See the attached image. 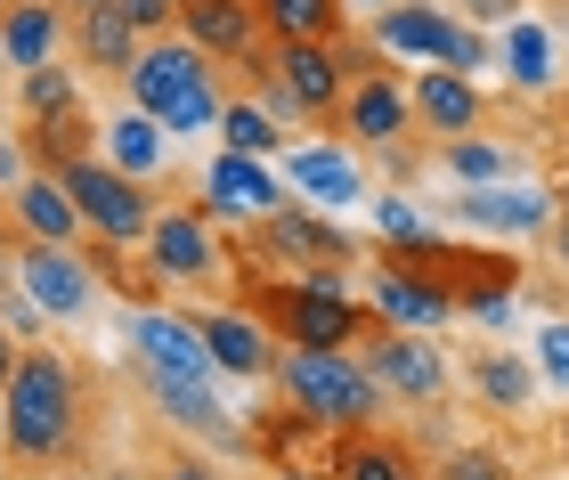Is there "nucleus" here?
Instances as JSON below:
<instances>
[{"instance_id":"obj_40","label":"nucleus","mask_w":569,"mask_h":480,"mask_svg":"<svg viewBox=\"0 0 569 480\" xmlns=\"http://www.w3.org/2000/svg\"><path fill=\"white\" fill-rule=\"evenodd\" d=\"M154 480H220V472H212V464H196V457H171Z\"/></svg>"},{"instance_id":"obj_27","label":"nucleus","mask_w":569,"mask_h":480,"mask_svg":"<svg viewBox=\"0 0 569 480\" xmlns=\"http://www.w3.org/2000/svg\"><path fill=\"white\" fill-rule=\"evenodd\" d=\"M505 73H512V90H553L561 82V33L546 17H512L505 24Z\"/></svg>"},{"instance_id":"obj_47","label":"nucleus","mask_w":569,"mask_h":480,"mask_svg":"<svg viewBox=\"0 0 569 480\" xmlns=\"http://www.w3.org/2000/svg\"><path fill=\"white\" fill-rule=\"evenodd\" d=\"M58 9H66V17H73V9H98V0H58Z\"/></svg>"},{"instance_id":"obj_50","label":"nucleus","mask_w":569,"mask_h":480,"mask_svg":"<svg viewBox=\"0 0 569 480\" xmlns=\"http://www.w3.org/2000/svg\"><path fill=\"white\" fill-rule=\"evenodd\" d=\"M561 448H569V416H561Z\"/></svg>"},{"instance_id":"obj_21","label":"nucleus","mask_w":569,"mask_h":480,"mask_svg":"<svg viewBox=\"0 0 569 480\" xmlns=\"http://www.w3.org/2000/svg\"><path fill=\"white\" fill-rule=\"evenodd\" d=\"M9 212H17V237H33V244H82V237H90L82 212H73V196H66V180H58L49 163H33V171L17 180Z\"/></svg>"},{"instance_id":"obj_20","label":"nucleus","mask_w":569,"mask_h":480,"mask_svg":"<svg viewBox=\"0 0 569 480\" xmlns=\"http://www.w3.org/2000/svg\"><path fill=\"white\" fill-rule=\"evenodd\" d=\"M147 399H154V416H163L171 432H188V440H212V448H237V440H244L237 423H228V408H220L212 383H188V374H147Z\"/></svg>"},{"instance_id":"obj_11","label":"nucleus","mask_w":569,"mask_h":480,"mask_svg":"<svg viewBox=\"0 0 569 480\" xmlns=\"http://www.w3.org/2000/svg\"><path fill=\"white\" fill-rule=\"evenodd\" d=\"M139 252L154 261V277H163V286H212V277L228 269V252H220L212 212H203V204H163Z\"/></svg>"},{"instance_id":"obj_45","label":"nucleus","mask_w":569,"mask_h":480,"mask_svg":"<svg viewBox=\"0 0 569 480\" xmlns=\"http://www.w3.org/2000/svg\"><path fill=\"white\" fill-rule=\"evenodd\" d=\"M342 9H350V17H375V9H391V0H342Z\"/></svg>"},{"instance_id":"obj_32","label":"nucleus","mask_w":569,"mask_h":480,"mask_svg":"<svg viewBox=\"0 0 569 480\" xmlns=\"http://www.w3.org/2000/svg\"><path fill=\"white\" fill-rule=\"evenodd\" d=\"M448 171H456L463 188H505V180H512V147L463 131V139H448Z\"/></svg>"},{"instance_id":"obj_44","label":"nucleus","mask_w":569,"mask_h":480,"mask_svg":"<svg viewBox=\"0 0 569 480\" xmlns=\"http://www.w3.org/2000/svg\"><path fill=\"white\" fill-rule=\"evenodd\" d=\"M553 252H561V261H569V212L553 220Z\"/></svg>"},{"instance_id":"obj_22","label":"nucleus","mask_w":569,"mask_h":480,"mask_svg":"<svg viewBox=\"0 0 569 480\" xmlns=\"http://www.w3.org/2000/svg\"><path fill=\"white\" fill-rule=\"evenodd\" d=\"M284 188L326 204V212H350L367 196V171H358L350 147H284Z\"/></svg>"},{"instance_id":"obj_13","label":"nucleus","mask_w":569,"mask_h":480,"mask_svg":"<svg viewBox=\"0 0 569 480\" xmlns=\"http://www.w3.org/2000/svg\"><path fill=\"white\" fill-rule=\"evenodd\" d=\"M284 196H293V188H284L261 156H237V147H220V156L203 163V204H212L220 220H237V229L269 220V212L284 204Z\"/></svg>"},{"instance_id":"obj_31","label":"nucleus","mask_w":569,"mask_h":480,"mask_svg":"<svg viewBox=\"0 0 569 480\" xmlns=\"http://www.w3.org/2000/svg\"><path fill=\"white\" fill-rule=\"evenodd\" d=\"M212 131H220V147H237V156H284V122L261 107V98H252V90H228L220 98V122H212Z\"/></svg>"},{"instance_id":"obj_19","label":"nucleus","mask_w":569,"mask_h":480,"mask_svg":"<svg viewBox=\"0 0 569 480\" xmlns=\"http://www.w3.org/2000/svg\"><path fill=\"white\" fill-rule=\"evenodd\" d=\"M367 301L382 310V326H407V334H431V326H448V318H456V301L439 293L431 277L399 269V261H382V252H375V269H367Z\"/></svg>"},{"instance_id":"obj_48","label":"nucleus","mask_w":569,"mask_h":480,"mask_svg":"<svg viewBox=\"0 0 569 480\" xmlns=\"http://www.w3.org/2000/svg\"><path fill=\"white\" fill-rule=\"evenodd\" d=\"M0 277H9V237H0Z\"/></svg>"},{"instance_id":"obj_51","label":"nucleus","mask_w":569,"mask_h":480,"mask_svg":"<svg viewBox=\"0 0 569 480\" xmlns=\"http://www.w3.org/2000/svg\"><path fill=\"white\" fill-rule=\"evenodd\" d=\"M0 432H9V416H0Z\"/></svg>"},{"instance_id":"obj_18","label":"nucleus","mask_w":569,"mask_h":480,"mask_svg":"<svg viewBox=\"0 0 569 480\" xmlns=\"http://www.w3.org/2000/svg\"><path fill=\"white\" fill-rule=\"evenodd\" d=\"M17 277L33 286V301L49 318H90V261L73 244H33L17 237Z\"/></svg>"},{"instance_id":"obj_33","label":"nucleus","mask_w":569,"mask_h":480,"mask_svg":"<svg viewBox=\"0 0 569 480\" xmlns=\"http://www.w3.org/2000/svg\"><path fill=\"white\" fill-rule=\"evenodd\" d=\"M82 98V82L49 58V66H24V82H17V107H24V122H41V114H58V107H73Z\"/></svg>"},{"instance_id":"obj_42","label":"nucleus","mask_w":569,"mask_h":480,"mask_svg":"<svg viewBox=\"0 0 569 480\" xmlns=\"http://www.w3.org/2000/svg\"><path fill=\"white\" fill-rule=\"evenodd\" d=\"M456 9H463V17H521L512 0H456Z\"/></svg>"},{"instance_id":"obj_3","label":"nucleus","mask_w":569,"mask_h":480,"mask_svg":"<svg viewBox=\"0 0 569 480\" xmlns=\"http://www.w3.org/2000/svg\"><path fill=\"white\" fill-rule=\"evenodd\" d=\"M269 383L293 399L318 432H358V423H375L382 408H391L358 350H277Z\"/></svg>"},{"instance_id":"obj_28","label":"nucleus","mask_w":569,"mask_h":480,"mask_svg":"<svg viewBox=\"0 0 569 480\" xmlns=\"http://www.w3.org/2000/svg\"><path fill=\"white\" fill-rule=\"evenodd\" d=\"M163 139H171V131H163L154 114L122 107V114L107 122V131H98V156H107L114 171H131V180H154V171L171 163V147H163Z\"/></svg>"},{"instance_id":"obj_43","label":"nucleus","mask_w":569,"mask_h":480,"mask_svg":"<svg viewBox=\"0 0 569 480\" xmlns=\"http://www.w3.org/2000/svg\"><path fill=\"white\" fill-rule=\"evenodd\" d=\"M269 480H318L309 464H269Z\"/></svg>"},{"instance_id":"obj_26","label":"nucleus","mask_w":569,"mask_h":480,"mask_svg":"<svg viewBox=\"0 0 569 480\" xmlns=\"http://www.w3.org/2000/svg\"><path fill=\"white\" fill-rule=\"evenodd\" d=\"M463 383H472V399H480V408H497V416H521L529 399H537V367L521 359V350L488 342V350H472V367H463Z\"/></svg>"},{"instance_id":"obj_49","label":"nucleus","mask_w":569,"mask_h":480,"mask_svg":"<svg viewBox=\"0 0 569 480\" xmlns=\"http://www.w3.org/2000/svg\"><path fill=\"white\" fill-rule=\"evenodd\" d=\"M561 49H569V17H561Z\"/></svg>"},{"instance_id":"obj_36","label":"nucleus","mask_w":569,"mask_h":480,"mask_svg":"<svg viewBox=\"0 0 569 480\" xmlns=\"http://www.w3.org/2000/svg\"><path fill=\"white\" fill-rule=\"evenodd\" d=\"M375 212H382V244H423V237H439L431 220H423L416 204H407V196H382Z\"/></svg>"},{"instance_id":"obj_12","label":"nucleus","mask_w":569,"mask_h":480,"mask_svg":"<svg viewBox=\"0 0 569 480\" xmlns=\"http://www.w3.org/2000/svg\"><path fill=\"white\" fill-rule=\"evenodd\" d=\"M122 342H131L139 374H188V383H212V350H203L196 318L163 310V301H147V310L122 318Z\"/></svg>"},{"instance_id":"obj_9","label":"nucleus","mask_w":569,"mask_h":480,"mask_svg":"<svg viewBox=\"0 0 569 480\" xmlns=\"http://www.w3.org/2000/svg\"><path fill=\"white\" fill-rule=\"evenodd\" d=\"M284 90H293L301 122H318L333 131V114H342V90H350V41H277L261 58Z\"/></svg>"},{"instance_id":"obj_1","label":"nucleus","mask_w":569,"mask_h":480,"mask_svg":"<svg viewBox=\"0 0 569 480\" xmlns=\"http://www.w3.org/2000/svg\"><path fill=\"white\" fill-rule=\"evenodd\" d=\"M0 416H9V457L17 464H58L73 457V440H82V374H73L58 350L24 342L17 374L0 383Z\"/></svg>"},{"instance_id":"obj_39","label":"nucleus","mask_w":569,"mask_h":480,"mask_svg":"<svg viewBox=\"0 0 569 480\" xmlns=\"http://www.w3.org/2000/svg\"><path fill=\"white\" fill-rule=\"evenodd\" d=\"M24 171H33V147L0 131V196H17V180H24Z\"/></svg>"},{"instance_id":"obj_34","label":"nucleus","mask_w":569,"mask_h":480,"mask_svg":"<svg viewBox=\"0 0 569 480\" xmlns=\"http://www.w3.org/2000/svg\"><path fill=\"white\" fill-rule=\"evenodd\" d=\"M0 326H9V334L17 342H41L49 334V310H41V301H33V286H24V277L9 269V277H0Z\"/></svg>"},{"instance_id":"obj_10","label":"nucleus","mask_w":569,"mask_h":480,"mask_svg":"<svg viewBox=\"0 0 569 480\" xmlns=\"http://www.w3.org/2000/svg\"><path fill=\"white\" fill-rule=\"evenodd\" d=\"M252 261H284V277H301V269H350L358 244H350V229H333V220L301 212L284 196L269 220H252Z\"/></svg>"},{"instance_id":"obj_53","label":"nucleus","mask_w":569,"mask_h":480,"mask_svg":"<svg viewBox=\"0 0 569 480\" xmlns=\"http://www.w3.org/2000/svg\"><path fill=\"white\" fill-rule=\"evenodd\" d=\"M0 9H9V0H0Z\"/></svg>"},{"instance_id":"obj_4","label":"nucleus","mask_w":569,"mask_h":480,"mask_svg":"<svg viewBox=\"0 0 569 480\" xmlns=\"http://www.w3.org/2000/svg\"><path fill=\"white\" fill-rule=\"evenodd\" d=\"M367 41L399 66H456V73L497 66V41H488L480 24H463L456 9H439V0H391V9H375Z\"/></svg>"},{"instance_id":"obj_15","label":"nucleus","mask_w":569,"mask_h":480,"mask_svg":"<svg viewBox=\"0 0 569 480\" xmlns=\"http://www.w3.org/2000/svg\"><path fill=\"white\" fill-rule=\"evenodd\" d=\"M196 334H203V350H212V374L269 383V367H277V334L244 310V301H228V310H196Z\"/></svg>"},{"instance_id":"obj_38","label":"nucleus","mask_w":569,"mask_h":480,"mask_svg":"<svg viewBox=\"0 0 569 480\" xmlns=\"http://www.w3.org/2000/svg\"><path fill=\"white\" fill-rule=\"evenodd\" d=\"M114 9L131 17V33H147V41H154V33H171V24H179V0H114Z\"/></svg>"},{"instance_id":"obj_17","label":"nucleus","mask_w":569,"mask_h":480,"mask_svg":"<svg viewBox=\"0 0 569 480\" xmlns=\"http://www.w3.org/2000/svg\"><path fill=\"white\" fill-rule=\"evenodd\" d=\"M179 33H188L203 58H220V66H261V17H252V0H188L179 9Z\"/></svg>"},{"instance_id":"obj_14","label":"nucleus","mask_w":569,"mask_h":480,"mask_svg":"<svg viewBox=\"0 0 569 480\" xmlns=\"http://www.w3.org/2000/svg\"><path fill=\"white\" fill-rule=\"evenodd\" d=\"M448 212L472 237H553V220H561V204L546 188H463Z\"/></svg>"},{"instance_id":"obj_25","label":"nucleus","mask_w":569,"mask_h":480,"mask_svg":"<svg viewBox=\"0 0 569 480\" xmlns=\"http://www.w3.org/2000/svg\"><path fill=\"white\" fill-rule=\"evenodd\" d=\"M58 41H66V9H58V0H9V9H0V58H9L17 73L49 66Z\"/></svg>"},{"instance_id":"obj_54","label":"nucleus","mask_w":569,"mask_h":480,"mask_svg":"<svg viewBox=\"0 0 569 480\" xmlns=\"http://www.w3.org/2000/svg\"><path fill=\"white\" fill-rule=\"evenodd\" d=\"M179 9H188V0H179Z\"/></svg>"},{"instance_id":"obj_24","label":"nucleus","mask_w":569,"mask_h":480,"mask_svg":"<svg viewBox=\"0 0 569 480\" xmlns=\"http://www.w3.org/2000/svg\"><path fill=\"white\" fill-rule=\"evenodd\" d=\"M66 41L82 49L90 73H131V58L147 49V33H131V17H122L114 0H98V9H73V17H66Z\"/></svg>"},{"instance_id":"obj_37","label":"nucleus","mask_w":569,"mask_h":480,"mask_svg":"<svg viewBox=\"0 0 569 480\" xmlns=\"http://www.w3.org/2000/svg\"><path fill=\"white\" fill-rule=\"evenodd\" d=\"M431 480H512V464L497 457V448H456V457L439 464Z\"/></svg>"},{"instance_id":"obj_35","label":"nucleus","mask_w":569,"mask_h":480,"mask_svg":"<svg viewBox=\"0 0 569 480\" xmlns=\"http://www.w3.org/2000/svg\"><path fill=\"white\" fill-rule=\"evenodd\" d=\"M529 367H537V383L569 391V318H546V326H537V350H529Z\"/></svg>"},{"instance_id":"obj_7","label":"nucleus","mask_w":569,"mask_h":480,"mask_svg":"<svg viewBox=\"0 0 569 480\" xmlns=\"http://www.w3.org/2000/svg\"><path fill=\"white\" fill-rule=\"evenodd\" d=\"M333 131L358 139V147H391L416 131V98H407V73L382 66L375 41H350V90H342V114H333Z\"/></svg>"},{"instance_id":"obj_41","label":"nucleus","mask_w":569,"mask_h":480,"mask_svg":"<svg viewBox=\"0 0 569 480\" xmlns=\"http://www.w3.org/2000/svg\"><path fill=\"white\" fill-rule=\"evenodd\" d=\"M17 359H24V342L9 334V326H0V383H9V374H17Z\"/></svg>"},{"instance_id":"obj_46","label":"nucleus","mask_w":569,"mask_h":480,"mask_svg":"<svg viewBox=\"0 0 569 480\" xmlns=\"http://www.w3.org/2000/svg\"><path fill=\"white\" fill-rule=\"evenodd\" d=\"M553 204H561V212H569V171H561V180H553Z\"/></svg>"},{"instance_id":"obj_52","label":"nucleus","mask_w":569,"mask_h":480,"mask_svg":"<svg viewBox=\"0 0 569 480\" xmlns=\"http://www.w3.org/2000/svg\"><path fill=\"white\" fill-rule=\"evenodd\" d=\"M529 480H546V472H529Z\"/></svg>"},{"instance_id":"obj_30","label":"nucleus","mask_w":569,"mask_h":480,"mask_svg":"<svg viewBox=\"0 0 569 480\" xmlns=\"http://www.w3.org/2000/svg\"><path fill=\"white\" fill-rule=\"evenodd\" d=\"M24 147H33V163H73V156H98V122H90V98H73V107L24 122Z\"/></svg>"},{"instance_id":"obj_16","label":"nucleus","mask_w":569,"mask_h":480,"mask_svg":"<svg viewBox=\"0 0 569 480\" xmlns=\"http://www.w3.org/2000/svg\"><path fill=\"white\" fill-rule=\"evenodd\" d=\"M407 98H416V122L431 139H463V131H480L488 122V98L472 73H456V66H416L407 73Z\"/></svg>"},{"instance_id":"obj_23","label":"nucleus","mask_w":569,"mask_h":480,"mask_svg":"<svg viewBox=\"0 0 569 480\" xmlns=\"http://www.w3.org/2000/svg\"><path fill=\"white\" fill-rule=\"evenodd\" d=\"M326 480H431V472L416 464V448H407V440H382L375 423H358V432H333Z\"/></svg>"},{"instance_id":"obj_8","label":"nucleus","mask_w":569,"mask_h":480,"mask_svg":"<svg viewBox=\"0 0 569 480\" xmlns=\"http://www.w3.org/2000/svg\"><path fill=\"white\" fill-rule=\"evenodd\" d=\"M358 359H367V374L382 383V399H399V408H439L448 399V359H439L431 342H416L407 326H375L367 342H358Z\"/></svg>"},{"instance_id":"obj_29","label":"nucleus","mask_w":569,"mask_h":480,"mask_svg":"<svg viewBox=\"0 0 569 480\" xmlns=\"http://www.w3.org/2000/svg\"><path fill=\"white\" fill-rule=\"evenodd\" d=\"M269 41H350V9L342 0H252Z\"/></svg>"},{"instance_id":"obj_5","label":"nucleus","mask_w":569,"mask_h":480,"mask_svg":"<svg viewBox=\"0 0 569 480\" xmlns=\"http://www.w3.org/2000/svg\"><path fill=\"white\" fill-rule=\"evenodd\" d=\"M382 261H399V269H416L431 277L439 293L456 301V318L472 310V301H521L529 286V269L512 261V252H488L472 237H423V244H382Z\"/></svg>"},{"instance_id":"obj_2","label":"nucleus","mask_w":569,"mask_h":480,"mask_svg":"<svg viewBox=\"0 0 569 480\" xmlns=\"http://www.w3.org/2000/svg\"><path fill=\"white\" fill-rule=\"evenodd\" d=\"M122 82H131V107L139 114H154L163 122L171 139H196V131H212L220 122V58H203V49L179 33H154L139 58H131V73H122Z\"/></svg>"},{"instance_id":"obj_6","label":"nucleus","mask_w":569,"mask_h":480,"mask_svg":"<svg viewBox=\"0 0 569 480\" xmlns=\"http://www.w3.org/2000/svg\"><path fill=\"white\" fill-rule=\"evenodd\" d=\"M58 180H66V196H73V212H82V229L98 237V244H147V229H154V196H147V180H131V171H114L107 156H73V163H58Z\"/></svg>"}]
</instances>
